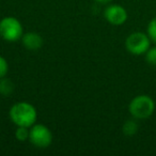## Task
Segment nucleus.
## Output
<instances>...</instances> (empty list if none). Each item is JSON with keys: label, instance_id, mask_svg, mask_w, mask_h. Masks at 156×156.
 Instances as JSON below:
<instances>
[{"label": "nucleus", "instance_id": "f257e3e1", "mask_svg": "<svg viewBox=\"0 0 156 156\" xmlns=\"http://www.w3.org/2000/svg\"><path fill=\"white\" fill-rule=\"evenodd\" d=\"M37 118V109L30 103H16L10 109V119L17 126L31 127L33 124H35Z\"/></svg>", "mask_w": 156, "mask_h": 156}, {"label": "nucleus", "instance_id": "f03ea898", "mask_svg": "<svg viewBox=\"0 0 156 156\" xmlns=\"http://www.w3.org/2000/svg\"><path fill=\"white\" fill-rule=\"evenodd\" d=\"M128 110L135 119H147L155 110V103L149 95H138L129 103Z\"/></svg>", "mask_w": 156, "mask_h": 156}, {"label": "nucleus", "instance_id": "7ed1b4c3", "mask_svg": "<svg viewBox=\"0 0 156 156\" xmlns=\"http://www.w3.org/2000/svg\"><path fill=\"white\" fill-rule=\"evenodd\" d=\"M23 26L20 22L13 16H7L0 20V35L8 42H16L22 39Z\"/></svg>", "mask_w": 156, "mask_h": 156}, {"label": "nucleus", "instance_id": "20e7f679", "mask_svg": "<svg viewBox=\"0 0 156 156\" xmlns=\"http://www.w3.org/2000/svg\"><path fill=\"white\" fill-rule=\"evenodd\" d=\"M151 46V40L149 35L142 32H134L127 37L125 41V47L129 54L134 56L144 55Z\"/></svg>", "mask_w": 156, "mask_h": 156}, {"label": "nucleus", "instance_id": "39448f33", "mask_svg": "<svg viewBox=\"0 0 156 156\" xmlns=\"http://www.w3.org/2000/svg\"><path fill=\"white\" fill-rule=\"evenodd\" d=\"M29 141L39 149H46L52 142V134L47 126L33 124L29 127Z\"/></svg>", "mask_w": 156, "mask_h": 156}, {"label": "nucleus", "instance_id": "423d86ee", "mask_svg": "<svg viewBox=\"0 0 156 156\" xmlns=\"http://www.w3.org/2000/svg\"><path fill=\"white\" fill-rule=\"evenodd\" d=\"M104 16L109 24L115 25V26L123 25L127 20V12L123 7L119 5H109L105 10Z\"/></svg>", "mask_w": 156, "mask_h": 156}, {"label": "nucleus", "instance_id": "0eeeda50", "mask_svg": "<svg viewBox=\"0 0 156 156\" xmlns=\"http://www.w3.org/2000/svg\"><path fill=\"white\" fill-rule=\"evenodd\" d=\"M20 40H22L24 47L29 50H37L43 46V39L37 32L24 33Z\"/></svg>", "mask_w": 156, "mask_h": 156}, {"label": "nucleus", "instance_id": "6e6552de", "mask_svg": "<svg viewBox=\"0 0 156 156\" xmlns=\"http://www.w3.org/2000/svg\"><path fill=\"white\" fill-rule=\"evenodd\" d=\"M14 91V83L9 78H0V93L2 95H10Z\"/></svg>", "mask_w": 156, "mask_h": 156}, {"label": "nucleus", "instance_id": "1a4fd4ad", "mask_svg": "<svg viewBox=\"0 0 156 156\" xmlns=\"http://www.w3.org/2000/svg\"><path fill=\"white\" fill-rule=\"evenodd\" d=\"M122 130H123V134L125 136H134L138 132V124L134 120H128L123 124Z\"/></svg>", "mask_w": 156, "mask_h": 156}, {"label": "nucleus", "instance_id": "9d476101", "mask_svg": "<svg viewBox=\"0 0 156 156\" xmlns=\"http://www.w3.org/2000/svg\"><path fill=\"white\" fill-rule=\"evenodd\" d=\"M147 34L149 35L150 40L156 44V17L152 18L147 28Z\"/></svg>", "mask_w": 156, "mask_h": 156}, {"label": "nucleus", "instance_id": "9b49d317", "mask_svg": "<svg viewBox=\"0 0 156 156\" xmlns=\"http://www.w3.org/2000/svg\"><path fill=\"white\" fill-rule=\"evenodd\" d=\"M15 137L20 141H26L29 140V129L28 127L24 126H18V128L15 132Z\"/></svg>", "mask_w": 156, "mask_h": 156}, {"label": "nucleus", "instance_id": "f8f14e48", "mask_svg": "<svg viewBox=\"0 0 156 156\" xmlns=\"http://www.w3.org/2000/svg\"><path fill=\"white\" fill-rule=\"evenodd\" d=\"M144 55H145V61L150 65H156V46L150 47Z\"/></svg>", "mask_w": 156, "mask_h": 156}, {"label": "nucleus", "instance_id": "ddd939ff", "mask_svg": "<svg viewBox=\"0 0 156 156\" xmlns=\"http://www.w3.org/2000/svg\"><path fill=\"white\" fill-rule=\"evenodd\" d=\"M8 69H9V65L8 62L2 56H0V78L5 77L8 73Z\"/></svg>", "mask_w": 156, "mask_h": 156}, {"label": "nucleus", "instance_id": "4468645a", "mask_svg": "<svg viewBox=\"0 0 156 156\" xmlns=\"http://www.w3.org/2000/svg\"><path fill=\"white\" fill-rule=\"evenodd\" d=\"M95 1H98V2H100V3H108V2H110L111 0H95Z\"/></svg>", "mask_w": 156, "mask_h": 156}]
</instances>
